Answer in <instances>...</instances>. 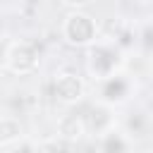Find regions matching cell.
Wrapping results in <instances>:
<instances>
[{"mask_svg": "<svg viewBox=\"0 0 153 153\" xmlns=\"http://www.w3.org/2000/svg\"><path fill=\"white\" fill-rule=\"evenodd\" d=\"M62 38L74 45V48H91L98 43V22L84 12V10H72L62 19Z\"/></svg>", "mask_w": 153, "mask_h": 153, "instance_id": "6da1fadb", "label": "cell"}, {"mask_svg": "<svg viewBox=\"0 0 153 153\" xmlns=\"http://www.w3.org/2000/svg\"><path fill=\"white\" fill-rule=\"evenodd\" d=\"M122 65L120 50L110 43H96L86 50V72L93 81H108L117 74V67Z\"/></svg>", "mask_w": 153, "mask_h": 153, "instance_id": "7a4b0ae2", "label": "cell"}, {"mask_svg": "<svg viewBox=\"0 0 153 153\" xmlns=\"http://www.w3.org/2000/svg\"><path fill=\"white\" fill-rule=\"evenodd\" d=\"M5 67L17 76H29L38 69V48L29 41H14L2 53Z\"/></svg>", "mask_w": 153, "mask_h": 153, "instance_id": "3957f363", "label": "cell"}, {"mask_svg": "<svg viewBox=\"0 0 153 153\" xmlns=\"http://www.w3.org/2000/svg\"><path fill=\"white\" fill-rule=\"evenodd\" d=\"M86 93V84L84 79L76 74V72H57L55 79H53V96L65 103V105H72V103H79Z\"/></svg>", "mask_w": 153, "mask_h": 153, "instance_id": "277c9868", "label": "cell"}, {"mask_svg": "<svg viewBox=\"0 0 153 153\" xmlns=\"http://www.w3.org/2000/svg\"><path fill=\"white\" fill-rule=\"evenodd\" d=\"M84 120H86V129H88L91 134H96L98 139L115 129L112 108L105 105V103H93V105L88 108V115H84Z\"/></svg>", "mask_w": 153, "mask_h": 153, "instance_id": "5b68a950", "label": "cell"}, {"mask_svg": "<svg viewBox=\"0 0 153 153\" xmlns=\"http://www.w3.org/2000/svg\"><path fill=\"white\" fill-rule=\"evenodd\" d=\"M129 91H131V84H129V79H124L122 74H115V76H110L108 81H100V103H105V105H117V103H124L127 98H129Z\"/></svg>", "mask_w": 153, "mask_h": 153, "instance_id": "8992f818", "label": "cell"}, {"mask_svg": "<svg viewBox=\"0 0 153 153\" xmlns=\"http://www.w3.org/2000/svg\"><path fill=\"white\" fill-rule=\"evenodd\" d=\"M86 120L81 112H65L57 120V136L65 141H79L86 134Z\"/></svg>", "mask_w": 153, "mask_h": 153, "instance_id": "52a82bcc", "label": "cell"}, {"mask_svg": "<svg viewBox=\"0 0 153 153\" xmlns=\"http://www.w3.org/2000/svg\"><path fill=\"white\" fill-rule=\"evenodd\" d=\"M98 151L100 153H129V136L120 129H112L98 139Z\"/></svg>", "mask_w": 153, "mask_h": 153, "instance_id": "ba28073f", "label": "cell"}, {"mask_svg": "<svg viewBox=\"0 0 153 153\" xmlns=\"http://www.w3.org/2000/svg\"><path fill=\"white\" fill-rule=\"evenodd\" d=\"M24 127L19 122V117L14 115H2L0 117V146H12L22 139Z\"/></svg>", "mask_w": 153, "mask_h": 153, "instance_id": "9c48e42d", "label": "cell"}]
</instances>
